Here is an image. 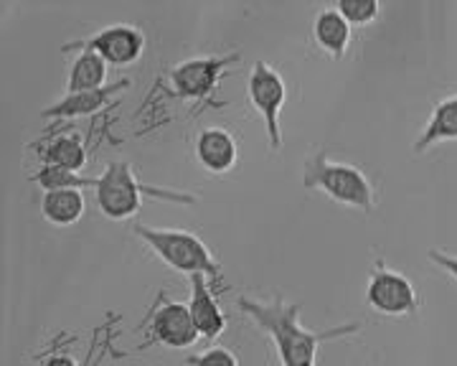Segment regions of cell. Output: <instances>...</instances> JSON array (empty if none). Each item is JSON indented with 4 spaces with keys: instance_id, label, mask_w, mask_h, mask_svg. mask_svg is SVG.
Masks as SVG:
<instances>
[{
    "instance_id": "obj_1",
    "label": "cell",
    "mask_w": 457,
    "mask_h": 366,
    "mask_svg": "<svg viewBox=\"0 0 457 366\" xmlns=\"http://www.w3.org/2000/svg\"><path fill=\"white\" fill-rule=\"evenodd\" d=\"M239 311L249 316L257 329L264 331L278 351L279 366H318V354L328 341H338L361 331L359 323L330 326L323 331H311L300 323L303 305L287 303L285 295H272L270 300H257L242 295L237 300Z\"/></svg>"
},
{
    "instance_id": "obj_12",
    "label": "cell",
    "mask_w": 457,
    "mask_h": 366,
    "mask_svg": "<svg viewBox=\"0 0 457 366\" xmlns=\"http://www.w3.org/2000/svg\"><path fill=\"white\" fill-rule=\"evenodd\" d=\"M130 87L128 79L122 82L107 84L102 89H95V92H79V95H66L64 100L56 102L46 107L41 115L44 117H56V120H74V117H84V115H95L99 110H104L112 97H117L120 92H125Z\"/></svg>"
},
{
    "instance_id": "obj_11",
    "label": "cell",
    "mask_w": 457,
    "mask_h": 366,
    "mask_svg": "<svg viewBox=\"0 0 457 366\" xmlns=\"http://www.w3.org/2000/svg\"><path fill=\"white\" fill-rule=\"evenodd\" d=\"M191 318L196 323V331L201 338L213 341L219 338L227 329V316L219 308V303L213 298L209 278L206 275H191V303H188Z\"/></svg>"
},
{
    "instance_id": "obj_17",
    "label": "cell",
    "mask_w": 457,
    "mask_h": 366,
    "mask_svg": "<svg viewBox=\"0 0 457 366\" xmlns=\"http://www.w3.org/2000/svg\"><path fill=\"white\" fill-rule=\"evenodd\" d=\"M41 161H44V166H56L79 173L87 166V148H84L82 137H77V135H59L41 153Z\"/></svg>"
},
{
    "instance_id": "obj_6",
    "label": "cell",
    "mask_w": 457,
    "mask_h": 366,
    "mask_svg": "<svg viewBox=\"0 0 457 366\" xmlns=\"http://www.w3.org/2000/svg\"><path fill=\"white\" fill-rule=\"evenodd\" d=\"M71 49L95 51L107 62V67H130L145 51V36L135 26L114 23V26H107V29H99L97 34H92L84 41L64 46V51Z\"/></svg>"
},
{
    "instance_id": "obj_16",
    "label": "cell",
    "mask_w": 457,
    "mask_h": 366,
    "mask_svg": "<svg viewBox=\"0 0 457 366\" xmlns=\"http://www.w3.org/2000/svg\"><path fill=\"white\" fill-rule=\"evenodd\" d=\"M447 140H457V95L442 100L435 112L427 122L425 133L417 137L414 143V153H425L437 143H447Z\"/></svg>"
},
{
    "instance_id": "obj_7",
    "label": "cell",
    "mask_w": 457,
    "mask_h": 366,
    "mask_svg": "<svg viewBox=\"0 0 457 366\" xmlns=\"http://www.w3.org/2000/svg\"><path fill=\"white\" fill-rule=\"evenodd\" d=\"M366 303L384 316H411L420 308L414 285L402 272H394L378 262L366 285Z\"/></svg>"
},
{
    "instance_id": "obj_3",
    "label": "cell",
    "mask_w": 457,
    "mask_h": 366,
    "mask_svg": "<svg viewBox=\"0 0 457 366\" xmlns=\"http://www.w3.org/2000/svg\"><path fill=\"white\" fill-rule=\"evenodd\" d=\"M147 194L153 199L161 201H176V204H196L194 194H180V191H168V188H158V186H145L135 179L130 163L117 161L104 168V173L97 176V186H95V199H97L99 212L112 221H125L137 214L140 209V196Z\"/></svg>"
},
{
    "instance_id": "obj_18",
    "label": "cell",
    "mask_w": 457,
    "mask_h": 366,
    "mask_svg": "<svg viewBox=\"0 0 457 366\" xmlns=\"http://www.w3.org/2000/svg\"><path fill=\"white\" fill-rule=\"evenodd\" d=\"M33 181L38 183L44 191H56V188H82V186H97V179H87L82 173L64 171L56 166H44L36 171Z\"/></svg>"
},
{
    "instance_id": "obj_14",
    "label": "cell",
    "mask_w": 457,
    "mask_h": 366,
    "mask_svg": "<svg viewBox=\"0 0 457 366\" xmlns=\"http://www.w3.org/2000/svg\"><path fill=\"white\" fill-rule=\"evenodd\" d=\"M41 214L54 227H71L84 217L82 188H56L44 191L41 196Z\"/></svg>"
},
{
    "instance_id": "obj_10",
    "label": "cell",
    "mask_w": 457,
    "mask_h": 366,
    "mask_svg": "<svg viewBox=\"0 0 457 366\" xmlns=\"http://www.w3.org/2000/svg\"><path fill=\"white\" fill-rule=\"evenodd\" d=\"M196 161L209 173H228L239 161V143L224 128H204L196 137Z\"/></svg>"
},
{
    "instance_id": "obj_15",
    "label": "cell",
    "mask_w": 457,
    "mask_h": 366,
    "mask_svg": "<svg viewBox=\"0 0 457 366\" xmlns=\"http://www.w3.org/2000/svg\"><path fill=\"white\" fill-rule=\"evenodd\" d=\"M107 62L95 51H79L77 59L69 67L66 77V95H79V92H95L107 87Z\"/></svg>"
},
{
    "instance_id": "obj_20",
    "label": "cell",
    "mask_w": 457,
    "mask_h": 366,
    "mask_svg": "<svg viewBox=\"0 0 457 366\" xmlns=\"http://www.w3.org/2000/svg\"><path fill=\"white\" fill-rule=\"evenodd\" d=\"M188 366H239V359L224 346H209L206 351H201L198 356H191Z\"/></svg>"
},
{
    "instance_id": "obj_2",
    "label": "cell",
    "mask_w": 457,
    "mask_h": 366,
    "mask_svg": "<svg viewBox=\"0 0 457 366\" xmlns=\"http://www.w3.org/2000/svg\"><path fill=\"white\" fill-rule=\"evenodd\" d=\"M303 186L312 191H323L328 199L341 206L374 212L376 191L369 176L353 163H336L326 150H315L303 166Z\"/></svg>"
},
{
    "instance_id": "obj_8",
    "label": "cell",
    "mask_w": 457,
    "mask_h": 366,
    "mask_svg": "<svg viewBox=\"0 0 457 366\" xmlns=\"http://www.w3.org/2000/svg\"><path fill=\"white\" fill-rule=\"evenodd\" d=\"M239 62V54L228 56H198L180 62L179 67L170 71V87L183 100H201L219 84V77L224 69Z\"/></svg>"
},
{
    "instance_id": "obj_5",
    "label": "cell",
    "mask_w": 457,
    "mask_h": 366,
    "mask_svg": "<svg viewBox=\"0 0 457 366\" xmlns=\"http://www.w3.org/2000/svg\"><path fill=\"white\" fill-rule=\"evenodd\" d=\"M246 97L252 102V107L264 117L267 125V137H270V148H282V130H279V112L287 100V84L282 79L278 69H272L267 62H257L249 71V82H246Z\"/></svg>"
},
{
    "instance_id": "obj_21",
    "label": "cell",
    "mask_w": 457,
    "mask_h": 366,
    "mask_svg": "<svg viewBox=\"0 0 457 366\" xmlns=\"http://www.w3.org/2000/svg\"><path fill=\"white\" fill-rule=\"evenodd\" d=\"M429 260H432L435 265H440L445 272H450V275L457 280V257H453V254H445V252L432 250L429 252Z\"/></svg>"
},
{
    "instance_id": "obj_4",
    "label": "cell",
    "mask_w": 457,
    "mask_h": 366,
    "mask_svg": "<svg viewBox=\"0 0 457 366\" xmlns=\"http://www.w3.org/2000/svg\"><path fill=\"white\" fill-rule=\"evenodd\" d=\"M132 232L155 252L165 265L183 275H206L209 280L221 278V265L212 257L206 242L186 229H155L147 224H135Z\"/></svg>"
},
{
    "instance_id": "obj_9",
    "label": "cell",
    "mask_w": 457,
    "mask_h": 366,
    "mask_svg": "<svg viewBox=\"0 0 457 366\" xmlns=\"http://www.w3.org/2000/svg\"><path fill=\"white\" fill-rule=\"evenodd\" d=\"M153 333L168 349H188L201 338L188 305H180V303H173V300H168L155 311Z\"/></svg>"
},
{
    "instance_id": "obj_22",
    "label": "cell",
    "mask_w": 457,
    "mask_h": 366,
    "mask_svg": "<svg viewBox=\"0 0 457 366\" xmlns=\"http://www.w3.org/2000/svg\"><path fill=\"white\" fill-rule=\"evenodd\" d=\"M41 366H79L71 356H66V354H54V356H49L46 362Z\"/></svg>"
},
{
    "instance_id": "obj_13",
    "label": "cell",
    "mask_w": 457,
    "mask_h": 366,
    "mask_svg": "<svg viewBox=\"0 0 457 366\" xmlns=\"http://www.w3.org/2000/svg\"><path fill=\"white\" fill-rule=\"evenodd\" d=\"M312 38L333 59H341L351 44V23L341 16L338 8H323L312 21Z\"/></svg>"
},
{
    "instance_id": "obj_19",
    "label": "cell",
    "mask_w": 457,
    "mask_h": 366,
    "mask_svg": "<svg viewBox=\"0 0 457 366\" xmlns=\"http://www.w3.org/2000/svg\"><path fill=\"white\" fill-rule=\"evenodd\" d=\"M338 11H341V16L351 26H369V23H374L376 18H378L381 5L376 0H341Z\"/></svg>"
}]
</instances>
